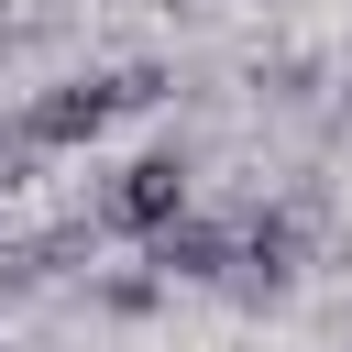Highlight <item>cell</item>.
<instances>
[{
  "mask_svg": "<svg viewBox=\"0 0 352 352\" xmlns=\"http://www.w3.org/2000/svg\"><path fill=\"white\" fill-rule=\"evenodd\" d=\"M165 88H176L165 66H88V77H44V88H33V99H22L11 121L33 132V154H88V143H99L110 121L154 110Z\"/></svg>",
  "mask_w": 352,
  "mask_h": 352,
  "instance_id": "1",
  "label": "cell"
},
{
  "mask_svg": "<svg viewBox=\"0 0 352 352\" xmlns=\"http://www.w3.org/2000/svg\"><path fill=\"white\" fill-rule=\"evenodd\" d=\"M187 209H198V165H187V143H143L132 165L88 176V198H77V220H88L99 242H154V231L187 220Z\"/></svg>",
  "mask_w": 352,
  "mask_h": 352,
  "instance_id": "2",
  "label": "cell"
},
{
  "mask_svg": "<svg viewBox=\"0 0 352 352\" xmlns=\"http://www.w3.org/2000/svg\"><path fill=\"white\" fill-rule=\"evenodd\" d=\"M143 264H154L165 286H220V297H231V275H242V231H231V209H187V220H165V231L143 242Z\"/></svg>",
  "mask_w": 352,
  "mask_h": 352,
  "instance_id": "3",
  "label": "cell"
},
{
  "mask_svg": "<svg viewBox=\"0 0 352 352\" xmlns=\"http://www.w3.org/2000/svg\"><path fill=\"white\" fill-rule=\"evenodd\" d=\"M88 253H99V231H88L77 209H66V220H44V231H11V242H0V308L44 297V286H55V275H77Z\"/></svg>",
  "mask_w": 352,
  "mask_h": 352,
  "instance_id": "4",
  "label": "cell"
},
{
  "mask_svg": "<svg viewBox=\"0 0 352 352\" xmlns=\"http://www.w3.org/2000/svg\"><path fill=\"white\" fill-rule=\"evenodd\" d=\"M165 297H176V286H165L154 264H121V275H99V286H88V308H99V319H154Z\"/></svg>",
  "mask_w": 352,
  "mask_h": 352,
  "instance_id": "5",
  "label": "cell"
},
{
  "mask_svg": "<svg viewBox=\"0 0 352 352\" xmlns=\"http://www.w3.org/2000/svg\"><path fill=\"white\" fill-rule=\"evenodd\" d=\"M33 165H44V154H33V132H22V121H0V198H11V187H33Z\"/></svg>",
  "mask_w": 352,
  "mask_h": 352,
  "instance_id": "6",
  "label": "cell"
}]
</instances>
